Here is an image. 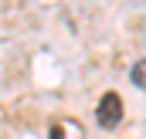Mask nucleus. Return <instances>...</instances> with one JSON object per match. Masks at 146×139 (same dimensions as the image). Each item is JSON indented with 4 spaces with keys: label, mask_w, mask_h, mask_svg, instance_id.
Returning a JSON list of instances; mask_svg holds the SVG:
<instances>
[{
    "label": "nucleus",
    "mask_w": 146,
    "mask_h": 139,
    "mask_svg": "<svg viewBox=\"0 0 146 139\" xmlns=\"http://www.w3.org/2000/svg\"><path fill=\"white\" fill-rule=\"evenodd\" d=\"M95 122L102 129H115L122 122V95L119 92H106L99 99V105H95Z\"/></svg>",
    "instance_id": "obj_1"
},
{
    "label": "nucleus",
    "mask_w": 146,
    "mask_h": 139,
    "mask_svg": "<svg viewBox=\"0 0 146 139\" xmlns=\"http://www.w3.org/2000/svg\"><path fill=\"white\" fill-rule=\"evenodd\" d=\"M129 81H133L136 88H146V58H139V61L129 68Z\"/></svg>",
    "instance_id": "obj_2"
},
{
    "label": "nucleus",
    "mask_w": 146,
    "mask_h": 139,
    "mask_svg": "<svg viewBox=\"0 0 146 139\" xmlns=\"http://www.w3.org/2000/svg\"><path fill=\"white\" fill-rule=\"evenodd\" d=\"M51 139H61V129L58 126H51Z\"/></svg>",
    "instance_id": "obj_3"
}]
</instances>
